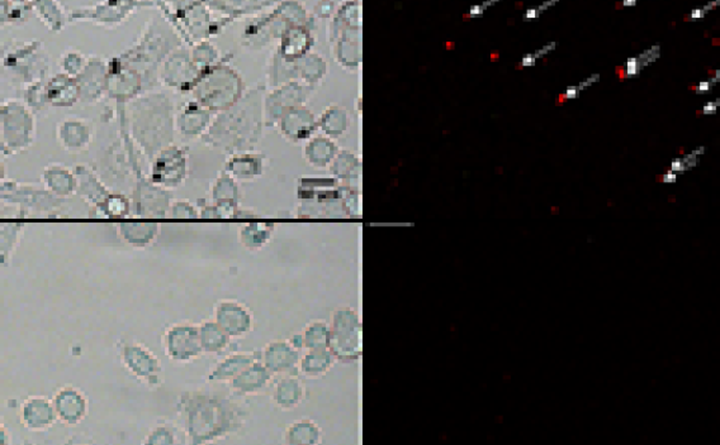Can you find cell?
<instances>
[{
  "label": "cell",
  "mask_w": 720,
  "mask_h": 445,
  "mask_svg": "<svg viewBox=\"0 0 720 445\" xmlns=\"http://www.w3.org/2000/svg\"><path fill=\"white\" fill-rule=\"evenodd\" d=\"M188 444L213 443L243 428L248 412L226 396L187 391L176 401Z\"/></svg>",
  "instance_id": "obj_1"
},
{
  "label": "cell",
  "mask_w": 720,
  "mask_h": 445,
  "mask_svg": "<svg viewBox=\"0 0 720 445\" xmlns=\"http://www.w3.org/2000/svg\"><path fill=\"white\" fill-rule=\"evenodd\" d=\"M164 353L176 363H189L203 353L200 338V325L193 322H176L165 330L163 337Z\"/></svg>",
  "instance_id": "obj_2"
},
{
  "label": "cell",
  "mask_w": 720,
  "mask_h": 445,
  "mask_svg": "<svg viewBox=\"0 0 720 445\" xmlns=\"http://www.w3.org/2000/svg\"><path fill=\"white\" fill-rule=\"evenodd\" d=\"M121 362L127 372L146 385L160 386L163 381L161 361L141 343L128 342L121 346Z\"/></svg>",
  "instance_id": "obj_3"
},
{
  "label": "cell",
  "mask_w": 720,
  "mask_h": 445,
  "mask_svg": "<svg viewBox=\"0 0 720 445\" xmlns=\"http://www.w3.org/2000/svg\"><path fill=\"white\" fill-rule=\"evenodd\" d=\"M52 404L56 410L60 422L67 427H76L82 424L89 412V401L83 391L65 385L52 396Z\"/></svg>",
  "instance_id": "obj_4"
},
{
  "label": "cell",
  "mask_w": 720,
  "mask_h": 445,
  "mask_svg": "<svg viewBox=\"0 0 720 445\" xmlns=\"http://www.w3.org/2000/svg\"><path fill=\"white\" fill-rule=\"evenodd\" d=\"M213 320L226 331L231 338H240L249 334L254 327V318L248 307L236 301H219Z\"/></svg>",
  "instance_id": "obj_5"
},
{
  "label": "cell",
  "mask_w": 720,
  "mask_h": 445,
  "mask_svg": "<svg viewBox=\"0 0 720 445\" xmlns=\"http://www.w3.org/2000/svg\"><path fill=\"white\" fill-rule=\"evenodd\" d=\"M19 418L22 425L31 431H45L59 421L52 400L40 395L25 398L21 406Z\"/></svg>",
  "instance_id": "obj_6"
},
{
  "label": "cell",
  "mask_w": 720,
  "mask_h": 445,
  "mask_svg": "<svg viewBox=\"0 0 720 445\" xmlns=\"http://www.w3.org/2000/svg\"><path fill=\"white\" fill-rule=\"evenodd\" d=\"M260 361L273 374H282L300 364V355L289 340H276L263 349Z\"/></svg>",
  "instance_id": "obj_7"
},
{
  "label": "cell",
  "mask_w": 720,
  "mask_h": 445,
  "mask_svg": "<svg viewBox=\"0 0 720 445\" xmlns=\"http://www.w3.org/2000/svg\"><path fill=\"white\" fill-rule=\"evenodd\" d=\"M272 377L273 373L269 371L261 361L256 359L240 374H237L235 379L230 381V387L236 395H255L268 386Z\"/></svg>",
  "instance_id": "obj_8"
},
{
  "label": "cell",
  "mask_w": 720,
  "mask_h": 445,
  "mask_svg": "<svg viewBox=\"0 0 720 445\" xmlns=\"http://www.w3.org/2000/svg\"><path fill=\"white\" fill-rule=\"evenodd\" d=\"M255 361L256 355L254 353H234L227 355L208 372L207 379L210 382H230Z\"/></svg>",
  "instance_id": "obj_9"
},
{
  "label": "cell",
  "mask_w": 720,
  "mask_h": 445,
  "mask_svg": "<svg viewBox=\"0 0 720 445\" xmlns=\"http://www.w3.org/2000/svg\"><path fill=\"white\" fill-rule=\"evenodd\" d=\"M200 338L203 353L206 355L222 353L231 342V337L213 319L200 324Z\"/></svg>",
  "instance_id": "obj_10"
},
{
  "label": "cell",
  "mask_w": 720,
  "mask_h": 445,
  "mask_svg": "<svg viewBox=\"0 0 720 445\" xmlns=\"http://www.w3.org/2000/svg\"><path fill=\"white\" fill-rule=\"evenodd\" d=\"M185 177L184 161L182 158H161L154 167L152 179L156 183L174 188Z\"/></svg>",
  "instance_id": "obj_11"
},
{
  "label": "cell",
  "mask_w": 720,
  "mask_h": 445,
  "mask_svg": "<svg viewBox=\"0 0 720 445\" xmlns=\"http://www.w3.org/2000/svg\"><path fill=\"white\" fill-rule=\"evenodd\" d=\"M303 396L301 381L294 376H285L280 379L273 391V401L278 407L291 410L301 403Z\"/></svg>",
  "instance_id": "obj_12"
},
{
  "label": "cell",
  "mask_w": 720,
  "mask_h": 445,
  "mask_svg": "<svg viewBox=\"0 0 720 445\" xmlns=\"http://www.w3.org/2000/svg\"><path fill=\"white\" fill-rule=\"evenodd\" d=\"M334 357L335 355L333 353H327L322 349H317V351H313L312 353L304 355L300 361L298 368L306 376H321L333 366Z\"/></svg>",
  "instance_id": "obj_13"
},
{
  "label": "cell",
  "mask_w": 720,
  "mask_h": 445,
  "mask_svg": "<svg viewBox=\"0 0 720 445\" xmlns=\"http://www.w3.org/2000/svg\"><path fill=\"white\" fill-rule=\"evenodd\" d=\"M182 431H184L183 428L179 430L176 425H173L170 422L158 424V425H154L149 430V433L146 434L143 443L147 445L178 444V443H180L179 433H182Z\"/></svg>",
  "instance_id": "obj_14"
},
{
  "label": "cell",
  "mask_w": 720,
  "mask_h": 445,
  "mask_svg": "<svg viewBox=\"0 0 720 445\" xmlns=\"http://www.w3.org/2000/svg\"><path fill=\"white\" fill-rule=\"evenodd\" d=\"M318 434H320L318 429L310 421L294 422L285 431V443H291V444L312 443L310 435L317 437Z\"/></svg>",
  "instance_id": "obj_15"
},
{
  "label": "cell",
  "mask_w": 720,
  "mask_h": 445,
  "mask_svg": "<svg viewBox=\"0 0 720 445\" xmlns=\"http://www.w3.org/2000/svg\"><path fill=\"white\" fill-rule=\"evenodd\" d=\"M46 183L55 194L59 195H69L75 189V181L73 176L59 168L47 171Z\"/></svg>",
  "instance_id": "obj_16"
},
{
  "label": "cell",
  "mask_w": 720,
  "mask_h": 445,
  "mask_svg": "<svg viewBox=\"0 0 720 445\" xmlns=\"http://www.w3.org/2000/svg\"><path fill=\"white\" fill-rule=\"evenodd\" d=\"M330 337V330L326 329L325 322H313L309 325L306 330L302 333L303 338V346L312 348L313 351L322 349V346H326Z\"/></svg>",
  "instance_id": "obj_17"
},
{
  "label": "cell",
  "mask_w": 720,
  "mask_h": 445,
  "mask_svg": "<svg viewBox=\"0 0 720 445\" xmlns=\"http://www.w3.org/2000/svg\"><path fill=\"white\" fill-rule=\"evenodd\" d=\"M122 234L126 237L127 240L134 244H143L152 240L154 234L156 233V227L152 224L146 225H122L121 227Z\"/></svg>",
  "instance_id": "obj_18"
},
{
  "label": "cell",
  "mask_w": 720,
  "mask_h": 445,
  "mask_svg": "<svg viewBox=\"0 0 720 445\" xmlns=\"http://www.w3.org/2000/svg\"><path fill=\"white\" fill-rule=\"evenodd\" d=\"M174 215L178 216H195V212L188 204H179L174 209Z\"/></svg>",
  "instance_id": "obj_19"
},
{
  "label": "cell",
  "mask_w": 720,
  "mask_h": 445,
  "mask_svg": "<svg viewBox=\"0 0 720 445\" xmlns=\"http://www.w3.org/2000/svg\"><path fill=\"white\" fill-rule=\"evenodd\" d=\"M12 444V435L9 433V429L1 424L0 425V445H10Z\"/></svg>",
  "instance_id": "obj_20"
},
{
  "label": "cell",
  "mask_w": 720,
  "mask_h": 445,
  "mask_svg": "<svg viewBox=\"0 0 720 445\" xmlns=\"http://www.w3.org/2000/svg\"><path fill=\"white\" fill-rule=\"evenodd\" d=\"M627 65H628L629 75H634L638 73V62H636V58H629Z\"/></svg>",
  "instance_id": "obj_21"
},
{
  "label": "cell",
  "mask_w": 720,
  "mask_h": 445,
  "mask_svg": "<svg viewBox=\"0 0 720 445\" xmlns=\"http://www.w3.org/2000/svg\"><path fill=\"white\" fill-rule=\"evenodd\" d=\"M577 88H568L567 91H566V97L570 98V99H573V98L577 97Z\"/></svg>",
  "instance_id": "obj_22"
},
{
  "label": "cell",
  "mask_w": 720,
  "mask_h": 445,
  "mask_svg": "<svg viewBox=\"0 0 720 445\" xmlns=\"http://www.w3.org/2000/svg\"><path fill=\"white\" fill-rule=\"evenodd\" d=\"M715 110H717V107H715V105H714L712 103H709L708 105L704 107V113H705V114H712V113H715Z\"/></svg>",
  "instance_id": "obj_23"
},
{
  "label": "cell",
  "mask_w": 720,
  "mask_h": 445,
  "mask_svg": "<svg viewBox=\"0 0 720 445\" xmlns=\"http://www.w3.org/2000/svg\"><path fill=\"white\" fill-rule=\"evenodd\" d=\"M533 64H534V58H533V56L529 55L527 58H523V65H524V66H530V65H533Z\"/></svg>",
  "instance_id": "obj_24"
},
{
  "label": "cell",
  "mask_w": 720,
  "mask_h": 445,
  "mask_svg": "<svg viewBox=\"0 0 720 445\" xmlns=\"http://www.w3.org/2000/svg\"><path fill=\"white\" fill-rule=\"evenodd\" d=\"M709 89H710V84L708 83V81H703V83H700V85H699V90L701 91V92H704V91H708Z\"/></svg>",
  "instance_id": "obj_25"
},
{
  "label": "cell",
  "mask_w": 720,
  "mask_h": 445,
  "mask_svg": "<svg viewBox=\"0 0 720 445\" xmlns=\"http://www.w3.org/2000/svg\"><path fill=\"white\" fill-rule=\"evenodd\" d=\"M691 17L693 18H701L703 17V10L701 9H695L693 13H691Z\"/></svg>",
  "instance_id": "obj_26"
},
{
  "label": "cell",
  "mask_w": 720,
  "mask_h": 445,
  "mask_svg": "<svg viewBox=\"0 0 720 445\" xmlns=\"http://www.w3.org/2000/svg\"><path fill=\"white\" fill-rule=\"evenodd\" d=\"M527 18H536V9H529L525 14Z\"/></svg>",
  "instance_id": "obj_27"
},
{
  "label": "cell",
  "mask_w": 720,
  "mask_h": 445,
  "mask_svg": "<svg viewBox=\"0 0 720 445\" xmlns=\"http://www.w3.org/2000/svg\"><path fill=\"white\" fill-rule=\"evenodd\" d=\"M672 168H673V170H682V164H681V161L676 160V161L672 164Z\"/></svg>",
  "instance_id": "obj_28"
},
{
  "label": "cell",
  "mask_w": 720,
  "mask_h": 445,
  "mask_svg": "<svg viewBox=\"0 0 720 445\" xmlns=\"http://www.w3.org/2000/svg\"><path fill=\"white\" fill-rule=\"evenodd\" d=\"M623 4H624L625 7H629V5H636V0H627V1H624Z\"/></svg>",
  "instance_id": "obj_29"
},
{
  "label": "cell",
  "mask_w": 720,
  "mask_h": 445,
  "mask_svg": "<svg viewBox=\"0 0 720 445\" xmlns=\"http://www.w3.org/2000/svg\"><path fill=\"white\" fill-rule=\"evenodd\" d=\"M675 179H676V177H675L673 175H667V176L664 177V181H673Z\"/></svg>",
  "instance_id": "obj_30"
}]
</instances>
